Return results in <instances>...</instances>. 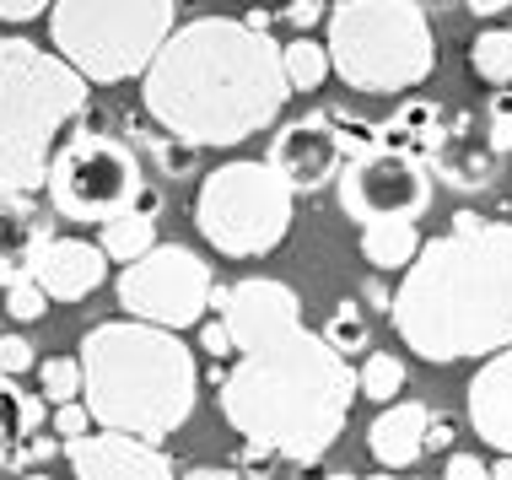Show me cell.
I'll use <instances>...</instances> for the list:
<instances>
[{
	"mask_svg": "<svg viewBox=\"0 0 512 480\" xmlns=\"http://www.w3.org/2000/svg\"><path fill=\"white\" fill-rule=\"evenodd\" d=\"M281 76L292 92H318L329 81V49L313 33H297L292 44H281Z\"/></svg>",
	"mask_w": 512,
	"mask_h": 480,
	"instance_id": "22",
	"label": "cell"
},
{
	"mask_svg": "<svg viewBox=\"0 0 512 480\" xmlns=\"http://www.w3.org/2000/svg\"><path fill=\"white\" fill-rule=\"evenodd\" d=\"M389 319L405 351L432 367L512 346V222L459 211L405 265Z\"/></svg>",
	"mask_w": 512,
	"mask_h": 480,
	"instance_id": "3",
	"label": "cell"
},
{
	"mask_svg": "<svg viewBox=\"0 0 512 480\" xmlns=\"http://www.w3.org/2000/svg\"><path fill=\"white\" fill-rule=\"evenodd\" d=\"M81 432H92V416H87V405L81 400H65V405H54V437H81Z\"/></svg>",
	"mask_w": 512,
	"mask_h": 480,
	"instance_id": "31",
	"label": "cell"
},
{
	"mask_svg": "<svg viewBox=\"0 0 512 480\" xmlns=\"http://www.w3.org/2000/svg\"><path fill=\"white\" fill-rule=\"evenodd\" d=\"M318 17H324V6H318V0H292V6H286V22H292L297 33H313Z\"/></svg>",
	"mask_w": 512,
	"mask_h": 480,
	"instance_id": "36",
	"label": "cell"
},
{
	"mask_svg": "<svg viewBox=\"0 0 512 480\" xmlns=\"http://www.w3.org/2000/svg\"><path fill=\"white\" fill-rule=\"evenodd\" d=\"M399 389H405V362L394 351H367L362 373H356V394L372 405H389Z\"/></svg>",
	"mask_w": 512,
	"mask_h": 480,
	"instance_id": "25",
	"label": "cell"
},
{
	"mask_svg": "<svg viewBox=\"0 0 512 480\" xmlns=\"http://www.w3.org/2000/svg\"><path fill=\"white\" fill-rule=\"evenodd\" d=\"M22 480H49V475H44V470H27V475H22Z\"/></svg>",
	"mask_w": 512,
	"mask_h": 480,
	"instance_id": "41",
	"label": "cell"
},
{
	"mask_svg": "<svg viewBox=\"0 0 512 480\" xmlns=\"http://www.w3.org/2000/svg\"><path fill=\"white\" fill-rule=\"evenodd\" d=\"M335 135H340V146H345L351 157H362V152H378V125H372V119L335 114Z\"/></svg>",
	"mask_w": 512,
	"mask_h": 480,
	"instance_id": "29",
	"label": "cell"
},
{
	"mask_svg": "<svg viewBox=\"0 0 512 480\" xmlns=\"http://www.w3.org/2000/svg\"><path fill=\"white\" fill-rule=\"evenodd\" d=\"M27 270L49 292V303H81L108 281V254L87 238H44Z\"/></svg>",
	"mask_w": 512,
	"mask_h": 480,
	"instance_id": "15",
	"label": "cell"
},
{
	"mask_svg": "<svg viewBox=\"0 0 512 480\" xmlns=\"http://www.w3.org/2000/svg\"><path fill=\"white\" fill-rule=\"evenodd\" d=\"M178 480H238V470H221V464H200V470L178 475Z\"/></svg>",
	"mask_w": 512,
	"mask_h": 480,
	"instance_id": "38",
	"label": "cell"
},
{
	"mask_svg": "<svg viewBox=\"0 0 512 480\" xmlns=\"http://www.w3.org/2000/svg\"><path fill=\"white\" fill-rule=\"evenodd\" d=\"M442 135V114L432 98H405L394 108V119L378 125V146L383 152H399V157H415V162H432V146Z\"/></svg>",
	"mask_w": 512,
	"mask_h": 480,
	"instance_id": "19",
	"label": "cell"
},
{
	"mask_svg": "<svg viewBox=\"0 0 512 480\" xmlns=\"http://www.w3.org/2000/svg\"><path fill=\"white\" fill-rule=\"evenodd\" d=\"M33 367V346L22 335H0V378H17Z\"/></svg>",
	"mask_w": 512,
	"mask_h": 480,
	"instance_id": "32",
	"label": "cell"
},
{
	"mask_svg": "<svg viewBox=\"0 0 512 480\" xmlns=\"http://www.w3.org/2000/svg\"><path fill=\"white\" fill-rule=\"evenodd\" d=\"M54 0H0V22H33L44 17Z\"/></svg>",
	"mask_w": 512,
	"mask_h": 480,
	"instance_id": "34",
	"label": "cell"
},
{
	"mask_svg": "<svg viewBox=\"0 0 512 480\" xmlns=\"http://www.w3.org/2000/svg\"><path fill=\"white\" fill-rule=\"evenodd\" d=\"M421 243L426 238L415 222H362V259L372 270H405Z\"/></svg>",
	"mask_w": 512,
	"mask_h": 480,
	"instance_id": "20",
	"label": "cell"
},
{
	"mask_svg": "<svg viewBox=\"0 0 512 480\" xmlns=\"http://www.w3.org/2000/svg\"><path fill=\"white\" fill-rule=\"evenodd\" d=\"M270 168L281 178L292 195H313V189L335 184L340 162H345V146L335 135V119L329 114H313V119H297V125H286L281 135L270 141Z\"/></svg>",
	"mask_w": 512,
	"mask_h": 480,
	"instance_id": "12",
	"label": "cell"
},
{
	"mask_svg": "<svg viewBox=\"0 0 512 480\" xmlns=\"http://www.w3.org/2000/svg\"><path fill=\"white\" fill-rule=\"evenodd\" d=\"M211 265L184 243H151L141 259L119 265V308L124 319H141L157 329H195L211 308Z\"/></svg>",
	"mask_w": 512,
	"mask_h": 480,
	"instance_id": "10",
	"label": "cell"
},
{
	"mask_svg": "<svg viewBox=\"0 0 512 480\" xmlns=\"http://www.w3.org/2000/svg\"><path fill=\"white\" fill-rule=\"evenodd\" d=\"M286 87L281 44L243 27V17H195L141 71V103L184 146H243L281 119Z\"/></svg>",
	"mask_w": 512,
	"mask_h": 480,
	"instance_id": "2",
	"label": "cell"
},
{
	"mask_svg": "<svg viewBox=\"0 0 512 480\" xmlns=\"http://www.w3.org/2000/svg\"><path fill=\"white\" fill-rule=\"evenodd\" d=\"M44 238H49V227H44V216L33 211V200L0 189V286L33 265V254Z\"/></svg>",
	"mask_w": 512,
	"mask_h": 480,
	"instance_id": "18",
	"label": "cell"
},
{
	"mask_svg": "<svg viewBox=\"0 0 512 480\" xmlns=\"http://www.w3.org/2000/svg\"><path fill=\"white\" fill-rule=\"evenodd\" d=\"M6 313L17 324H33V319H44V313H49V292L33 281V270H22V276L6 281Z\"/></svg>",
	"mask_w": 512,
	"mask_h": 480,
	"instance_id": "27",
	"label": "cell"
},
{
	"mask_svg": "<svg viewBox=\"0 0 512 480\" xmlns=\"http://www.w3.org/2000/svg\"><path fill=\"white\" fill-rule=\"evenodd\" d=\"M486 470H491V480H512V459L502 454V459H496V464H486Z\"/></svg>",
	"mask_w": 512,
	"mask_h": 480,
	"instance_id": "40",
	"label": "cell"
},
{
	"mask_svg": "<svg viewBox=\"0 0 512 480\" xmlns=\"http://www.w3.org/2000/svg\"><path fill=\"white\" fill-rule=\"evenodd\" d=\"M238 362L221 378V416L254 454H281L318 464L340 443L356 400L351 362L302 324V303L286 281L248 276L238 286H211Z\"/></svg>",
	"mask_w": 512,
	"mask_h": 480,
	"instance_id": "1",
	"label": "cell"
},
{
	"mask_svg": "<svg viewBox=\"0 0 512 480\" xmlns=\"http://www.w3.org/2000/svg\"><path fill=\"white\" fill-rule=\"evenodd\" d=\"M200 351H211L216 362H221V356H238V346H232V335H227V324H221V319H200Z\"/></svg>",
	"mask_w": 512,
	"mask_h": 480,
	"instance_id": "33",
	"label": "cell"
},
{
	"mask_svg": "<svg viewBox=\"0 0 512 480\" xmlns=\"http://www.w3.org/2000/svg\"><path fill=\"white\" fill-rule=\"evenodd\" d=\"M448 448H453V416L437 410V416L426 421V454H448Z\"/></svg>",
	"mask_w": 512,
	"mask_h": 480,
	"instance_id": "35",
	"label": "cell"
},
{
	"mask_svg": "<svg viewBox=\"0 0 512 480\" xmlns=\"http://www.w3.org/2000/svg\"><path fill=\"white\" fill-rule=\"evenodd\" d=\"M292 216H297V195L275 178L270 162H221L216 173L200 178L195 227L227 259L275 254L292 232Z\"/></svg>",
	"mask_w": 512,
	"mask_h": 480,
	"instance_id": "8",
	"label": "cell"
},
{
	"mask_svg": "<svg viewBox=\"0 0 512 480\" xmlns=\"http://www.w3.org/2000/svg\"><path fill=\"white\" fill-rule=\"evenodd\" d=\"M329 71L351 92H415L437 71V38L415 0H340L329 11Z\"/></svg>",
	"mask_w": 512,
	"mask_h": 480,
	"instance_id": "6",
	"label": "cell"
},
{
	"mask_svg": "<svg viewBox=\"0 0 512 480\" xmlns=\"http://www.w3.org/2000/svg\"><path fill=\"white\" fill-rule=\"evenodd\" d=\"M103 227V238H98V249L108 254V265H130V259H141L151 243H157V216H146V211H114Z\"/></svg>",
	"mask_w": 512,
	"mask_h": 480,
	"instance_id": "21",
	"label": "cell"
},
{
	"mask_svg": "<svg viewBox=\"0 0 512 480\" xmlns=\"http://www.w3.org/2000/svg\"><path fill=\"white\" fill-rule=\"evenodd\" d=\"M486 135H491V146L496 152H512V92L502 87L491 98V114H486Z\"/></svg>",
	"mask_w": 512,
	"mask_h": 480,
	"instance_id": "30",
	"label": "cell"
},
{
	"mask_svg": "<svg viewBox=\"0 0 512 480\" xmlns=\"http://www.w3.org/2000/svg\"><path fill=\"white\" fill-rule=\"evenodd\" d=\"M356 480H421V475H405V470H378V475H356ZM432 480H491V470H486V459L480 454H448V470L442 475H432Z\"/></svg>",
	"mask_w": 512,
	"mask_h": 480,
	"instance_id": "28",
	"label": "cell"
},
{
	"mask_svg": "<svg viewBox=\"0 0 512 480\" xmlns=\"http://www.w3.org/2000/svg\"><path fill=\"white\" fill-rule=\"evenodd\" d=\"M243 27H254V33H270V11H265V6H254V11L243 17Z\"/></svg>",
	"mask_w": 512,
	"mask_h": 480,
	"instance_id": "39",
	"label": "cell"
},
{
	"mask_svg": "<svg viewBox=\"0 0 512 480\" xmlns=\"http://www.w3.org/2000/svg\"><path fill=\"white\" fill-rule=\"evenodd\" d=\"M469 427L480 432V443L512 459V346L491 351L469 378Z\"/></svg>",
	"mask_w": 512,
	"mask_h": 480,
	"instance_id": "16",
	"label": "cell"
},
{
	"mask_svg": "<svg viewBox=\"0 0 512 480\" xmlns=\"http://www.w3.org/2000/svg\"><path fill=\"white\" fill-rule=\"evenodd\" d=\"M426 421L432 410L421 400H389L378 410V421L367 427V448L378 459V470H410V464L426 459Z\"/></svg>",
	"mask_w": 512,
	"mask_h": 480,
	"instance_id": "17",
	"label": "cell"
},
{
	"mask_svg": "<svg viewBox=\"0 0 512 480\" xmlns=\"http://www.w3.org/2000/svg\"><path fill=\"white\" fill-rule=\"evenodd\" d=\"M38 389H44L49 405L81 400V362L76 356H49V362L38 367Z\"/></svg>",
	"mask_w": 512,
	"mask_h": 480,
	"instance_id": "26",
	"label": "cell"
},
{
	"mask_svg": "<svg viewBox=\"0 0 512 480\" xmlns=\"http://www.w3.org/2000/svg\"><path fill=\"white\" fill-rule=\"evenodd\" d=\"M448 189H459V195H480V189L496 184V168H502V152L491 146L486 125H480L475 114H453L448 125H442L437 146H432V162H426Z\"/></svg>",
	"mask_w": 512,
	"mask_h": 480,
	"instance_id": "14",
	"label": "cell"
},
{
	"mask_svg": "<svg viewBox=\"0 0 512 480\" xmlns=\"http://www.w3.org/2000/svg\"><path fill=\"white\" fill-rule=\"evenodd\" d=\"M76 362L81 405H87L92 427L157 443L195 416L200 367L195 351L178 340V329H157L141 319L92 324L76 346Z\"/></svg>",
	"mask_w": 512,
	"mask_h": 480,
	"instance_id": "4",
	"label": "cell"
},
{
	"mask_svg": "<svg viewBox=\"0 0 512 480\" xmlns=\"http://www.w3.org/2000/svg\"><path fill=\"white\" fill-rule=\"evenodd\" d=\"M464 11H475V17H502V11H512V0H464Z\"/></svg>",
	"mask_w": 512,
	"mask_h": 480,
	"instance_id": "37",
	"label": "cell"
},
{
	"mask_svg": "<svg viewBox=\"0 0 512 480\" xmlns=\"http://www.w3.org/2000/svg\"><path fill=\"white\" fill-rule=\"evenodd\" d=\"M173 27L178 0H54L49 6L54 54L98 87L141 76Z\"/></svg>",
	"mask_w": 512,
	"mask_h": 480,
	"instance_id": "7",
	"label": "cell"
},
{
	"mask_svg": "<svg viewBox=\"0 0 512 480\" xmlns=\"http://www.w3.org/2000/svg\"><path fill=\"white\" fill-rule=\"evenodd\" d=\"M92 81L33 38H0V189L38 195L60 135L87 114Z\"/></svg>",
	"mask_w": 512,
	"mask_h": 480,
	"instance_id": "5",
	"label": "cell"
},
{
	"mask_svg": "<svg viewBox=\"0 0 512 480\" xmlns=\"http://www.w3.org/2000/svg\"><path fill=\"white\" fill-rule=\"evenodd\" d=\"M469 71L491 87H512V33L507 27H486V33L469 44Z\"/></svg>",
	"mask_w": 512,
	"mask_h": 480,
	"instance_id": "23",
	"label": "cell"
},
{
	"mask_svg": "<svg viewBox=\"0 0 512 480\" xmlns=\"http://www.w3.org/2000/svg\"><path fill=\"white\" fill-rule=\"evenodd\" d=\"M141 162L114 135H71L49 162V205L71 222H108L114 211H130L141 195Z\"/></svg>",
	"mask_w": 512,
	"mask_h": 480,
	"instance_id": "9",
	"label": "cell"
},
{
	"mask_svg": "<svg viewBox=\"0 0 512 480\" xmlns=\"http://www.w3.org/2000/svg\"><path fill=\"white\" fill-rule=\"evenodd\" d=\"M335 189H340V211L351 222H415L432 205V168L378 146V152L345 157Z\"/></svg>",
	"mask_w": 512,
	"mask_h": 480,
	"instance_id": "11",
	"label": "cell"
},
{
	"mask_svg": "<svg viewBox=\"0 0 512 480\" xmlns=\"http://www.w3.org/2000/svg\"><path fill=\"white\" fill-rule=\"evenodd\" d=\"M65 459H71L76 480H178L173 459L157 443L130 437V432H108V427L71 437Z\"/></svg>",
	"mask_w": 512,
	"mask_h": 480,
	"instance_id": "13",
	"label": "cell"
},
{
	"mask_svg": "<svg viewBox=\"0 0 512 480\" xmlns=\"http://www.w3.org/2000/svg\"><path fill=\"white\" fill-rule=\"evenodd\" d=\"M318 335H324L340 356H356V351L372 346V324H367V313H362V303H356V297H345V303L329 308V324L318 329Z\"/></svg>",
	"mask_w": 512,
	"mask_h": 480,
	"instance_id": "24",
	"label": "cell"
},
{
	"mask_svg": "<svg viewBox=\"0 0 512 480\" xmlns=\"http://www.w3.org/2000/svg\"><path fill=\"white\" fill-rule=\"evenodd\" d=\"M324 480H356V475H345V470H340V475H324Z\"/></svg>",
	"mask_w": 512,
	"mask_h": 480,
	"instance_id": "42",
	"label": "cell"
}]
</instances>
